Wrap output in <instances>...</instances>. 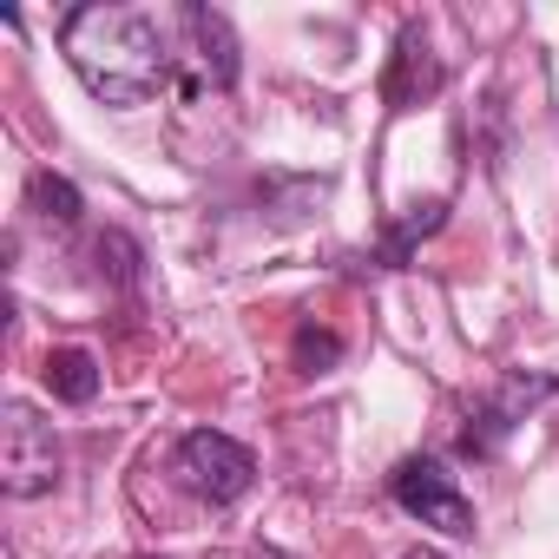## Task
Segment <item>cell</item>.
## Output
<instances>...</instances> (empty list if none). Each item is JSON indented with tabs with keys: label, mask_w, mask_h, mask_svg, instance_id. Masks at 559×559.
Returning a JSON list of instances; mask_svg holds the SVG:
<instances>
[{
	"label": "cell",
	"mask_w": 559,
	"mask_h": 559,
	"mask_svg": "<svg viewBox=\"0 0 559 559\" xmlns=\"http://www.w3.org/2000/svg\"><path fill=\"white\" fill-rule=\"evenodd\" d=\"M67 67L80 73V86L106 106H145L152 93L171 86V34L158 14L145 8H119V0H93V8H73L60 27Z\"/></svg>",
	"instance_id": "cell-1"
},
{
	"label": "cell",
	"mask_w": 559,
	"mask_h": 559,
	"mask_svg": "<svg viewBox=\"0 0 559 559\" xmlns=\"http://www.w3.org/2000/svg\"><path fill=\"white\" fill-rule=\"evenodd\" d=\"M0 480H8L14 500H34L60 480V441L53 421H40V408L8 402L0 408Z\"/></svg>",
	"instance_id": "cell-2"
},
{
	"label": "cell",
	"mask_w": 559,
	"mask_h": 559,
	"mask_svg": "<svg viewBox=\"0 0 559 559\" xmlns=\"http://www.w3.org/2000/svg\"><path fill=\"white\" fill-rule=\"evenodd\" d=\"M389 493H395V507L415 513L421 526H435V533H448V539H474V500L461 493V480H454L435 454H408V461L395 467Z\"/></svg>",
	"instance_id": "cell-3"
},
{
	"label": "cell",
	"mask_w": 559,
	"mask_h": 559,
	"mask_svg": "<svg viewBox=\"0 0 559 559\" xmlns=\"http://www.w3.org/2000/svg\"><path fill=\"white\" fill-rule=\"evenodd\" d=\"M178 480L198 493V500H211V507H230V500H243L250 493V480H257V461H250V448L243 441H230V435H217V428H191L185 441H178Z\"/></svg>",
	"instance_id": "cell-4"
},
{
	"label": "cell",
	"mask_w": 559,
	"mask_h": 559,
	"mask_svg": "<svg viewBox=\"0 0 559 559\" xmlns=\"http://www.w3.org/2000/svg\"><path fill=\"white\" fill-rule=\"evenodd\" d=\"M546 395H559V376H507L474 415H467V428H461V454H474V461H487L526 415H533V402H546Z\"/></svg>",
	"instance_id": "cell-5"
},
{
	"label": "cell",
	"mask_w": 559,
	"mask_h": 559,
	"mask_svg": "<svg viewBox=\"0 0 559 559\" xmlns=\"http://www.w3.org/2000/svg\"><path fill=\"white\" fill-rule=\"evenodd\" d=\"M441 60L428 53V40H421V27H402V40H395V53H389V73H382V99H389V112H415L421 99H435L441 93Z\"/></svg>",
	"instance_id": "cell-6"
},
{
	"label": "cell",
	"mask_w": 559,
	"mask_h": 559,
	"mask_svg": "<svg viewBox=\"0 0 559 559\" xmlns=\"http://www.w3.org/2000/svg\"><path fill=\"white\" fill-rule=\"evenodd\" d=\"M178 27L198 40V67H204V80L224 93V86L237 80V40H230V21H224V14H211V8H185V14H178Z\"/></svg>",
	"instance_id": "cell-7"
},
{
	"label": "cell",
	"mask_w": 559,
	"mask_h": 559,
	"mask_svg": "<svg viewBox=\"0 0 559 559\" xmlns=\"http://www.w3.org/2000/svg\"><path fill=\"white\" fill-rule=\"evenodd\" d=\"M40 382H47L60 402L86 408V402L99 395V362H93V349H53V356L40 362Z\"/></svg>",
	"instance_id": "cell-8"
},
{
	"label": "cell",
	"mask_w": 559,
	"mask_h": 559,
	"mask_svg": "<svg viewBox=\"0 0 559 559\" xmlns=\"http://www.w3.org/2000/svg\"><path fill=\"white\" fill-rule=\"evenodd\" d=\"M27 198H34V211H40V217H53V224H80V211H86L80 185H73V178H60V171H34Z\"/></svg>",
	"instance_id": "cell-9"
},
{
	"label": "cell",
	"mask_w": 559,
	"mask_h": 559,
	"mask_svg": "<svg viewBox=\"0 0 559 559\" xmlns=\"http://www.w3.org/2000/svg\"><path fill=\"white\" fill-rule=\"evenodd\" d=\"M441 217H448V204H441V198H428L415 217H402V224L389 230V243H382V263H389V270H402V263H408V250H415L428 230H441Z\"/></svg>",
	"instance_id": "cell-10"
},
{
	"label": "cell",
	"mask_w": 559,
	"mask_h": 559,
	"mask_svg": "<svg viewBox=\"0 0 559 559\" xmlns=\"http://www.w3.org/2000/svg\"><path fill=\"white\" fill-rule=\"evenodd\" d=\"M297 369L304 376H323V369H336L343 362V336L336 330H317V323H297Z\"/></svg>",
	"instance_id": "cell-11"
},
{
	"label": "cell",
	"mask_w": 559,
	"mask_h": 559,
	"mask_svg": "<svg viewBox=\"0 0 559 559\" xmlns=\"http://www.w3.org/2000/svg\"><path fill=\"white\" fill-rule=\"evenodd\" d=\"M402 559H441V552H435V546H415V552H402Z\"/></svg>",
	"instance_id": "cell-12"
}]
</instances>
